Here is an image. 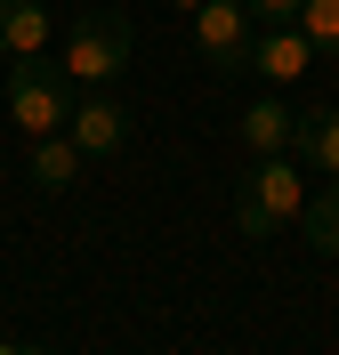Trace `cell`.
<instances>
[{"mask_svg":"<svg viewBox=\"0 0 339 355\" xmlns=\"http://www.w3.org/2000/svg\"><path fill=\"white\" fill-rule=\"evenodd\" d=\"M0 97H8V121L24 137H57L73 121V105H81V89L65 81V65H49V57H8Z\"/></svg>","mask_w":339,"mask_h":355,"instance_id":"2","label":"cell"},{"mask_svg":"<svg viewBox=\"0 0 339 355\" xmlns=\"http://www.w3.org/2000/svg\"><path fill=\"white\" fill-rule=\"evenodd\" d=\"M81 162H89V154H81L65 130H57V137H33V154H24V178H33L41 194H65L73 178H81Z\"/></svg>","mask_w":339,"mask_h":355,"instance_id":"10","label":"cell"},{"mask_svg":"<svg viewBox=\"0 0 339 355\" xmlns=\"http://www.w3.org/2000/svg\"><path fill=\"white\" fill-rule=\"evenodd\" d=\"M291 154H299V170H315V178H339V105H315V113H299V130H291Z\"/></svg>","mask_w":339,"mask_h":355,"instance_id":"9","label":"cell"},{"mask_svg":"<svg viewBox=\"0 0 339 355\" xmlns=\"http://www.w3.org/2000/svg\"><path fill=\"white\" fill-rule=\"evenodd\" d=\"M65 137H73V146H81L89 162H105V154H121V146H130V113L113 105L105 89H81V105H73Z\"/></svg>","mask_w":339,"mask_h":355,"instance_id":"7","label":"cell"},{"mask_svg":"<svg viewBox=\"0 0 339 355\" xmlns=\"http://www.w3.org/2000/svg\"><path fill=\"white\" fill-rule=\"evenodd\" d=\"M162 8H178V17H194V8H202V0H162Z\"/></svg>","mask_w":339,"mask_h":355,"instance_id":"15","label":"cell"},{"mask_svg":"<svg viewBox=\"0 0 339 355\" xmlns=\"http://www.w3.org/2000/svg\"><path fill=\"white\" fill-rule=\"evenodd\" d=\"M307 65H315V41H307L299 24H259V41H250V73H259L267 89L307 81Z\"/></svg>","mask_w":339,"mask_h":355,"instance_id":"6","label":"cell"},{"mask_svg":"<svg viewBox=\"0 0 339 355\" xmlns=\"http://www.w3.org/2000/svg\"><path fill=\"white\" fill-rule=\"evenodd\" d=\"M130 49H137L130 17L89 8V17H73V24H65V57H57V65H65V81H73V89H105V81H121Z\"/></svg>","mask_w":339,"mask_h":355,"instance_id":"3","label":"cell"},{"mask_svg":"<svg viewBox=\"0 0 339 355\" xmlns=\"http://www.w3.org/2000/svg\"><path fill=\"white\" fill-rule=\"evenodd\" d=\"M291 130H299V113L283 105V89H259L234 121V146H243V162H267V154H291Z\"/></svg>","mask_w":339,"mask_h":355,"instance_id":"5","label":"cell"},{"mask_svg":"<svg viewBox=\"0 0 339 355\" xmlns=\"http://www.w3.org/2000/svg\"><path fill=\"white\" fill-rule=\"evenodd\" d=\"M49 41H57L49 0H0V57H49Z\"/></svg>","mask_w":339,"mask_h":355,"instance_id":"8","label":"cell"},{"mask_svg":"<svg viewBox=\"0 0 339 355\" xmlns=\"http://www.w3.org/2000/svg\"><path fill=\"white\" fill-rule=\"evenodd\" d=\"M299 33L315 41V57L339 65V0H307V8H299Z\"/></svg>","mask_w":339,"mask_h":355,"instance_id":"12","label":"cell"},{"mask_svg":"<svg viewBox=\"0 0 339 355\" xmlns=\"http://www.w3.org/2000/svg\"><path fill=\"white\" fill-rule=\"evenodd\" d=\"M194 49H202V65L218 73V81H234V73H250V41H259V17H250L243 0H202L194 8Z\"/></svg>","mask_w":339,"mask_h":355,"instance_id":"4","label":"cell"},{"mask_svg":"<svg viewBox=\"0 0 339 355\" xmlns=\"http://www.w3.org/2000/svg\"><path fill=\"white\" fill-rule=\"evenodd\" d=\"M299 234H307L323 259H339V178L323 186V194H307V210H299Z\"/></svg>","mask_w":339,"mask_h":355,"instance_id":"11","label":"cell"},{"mask_svg":"<svg viewBox=\"0 0 339 355\" xmlns=\"http://www.w3.org/2000/svg\"><path fill=\"white\" fill-rule=\"evenodd\" d=\"M0 355H57V347H24V339H0Z\"/></svg>","mask_w":339,"mask_h":355,"instance_id":"14","label":"cell"},{"mask_svg":"<svg viewBox=\"0 0 339 355\" xmlns=\"http://www.w3.org/2000/svg\"><path fill=\"white\" fill-rule=\"evenodd\" d=\"M299 210H307V170H299V154L243 162V178H234V234H243V243H267L275 226H299Z\"/></svg>","mask_w":339,"mask_h":355,"instance_id":"1","label":"cell"},{"mask_svg":"<svg viewBox=\"0 0 339 355\" xmlns=\"http://www.w3.org/2000/svg\"><path fill=\"white\" fill-rule=\"evenodd\" d=\"M250 17L259 24H299V8H307V0H243Z\"/></svg>","mask_w":339,"mask_h":355,"instance_id":"13","label":"cell"}]
</instances>
